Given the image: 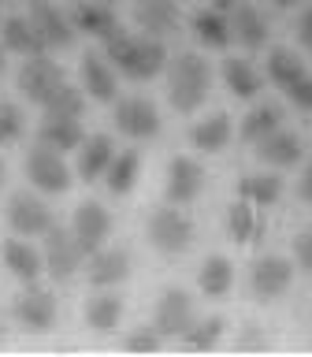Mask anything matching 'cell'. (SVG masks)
Returning a JSON list of instances; mask_svg holds the SVG:
<instances>
[{
	"label": "cell",
	"mask_w": 312,
	"mask_h": 357,
	"mask_svg": "<svg viewBox=\"0 0 312 357\" xmlns=\"http://www.w3.org/2000/svg\"><path fill=\"white\" fill-rule=\"evenodd\" d=\"M104 60H111L119 75L134 78V82H149L167 67V49L160 38H149V33H127L116 30L104 41Z\"/></svg>",
	"instance_id": "6da1fadb"
},
{
	"label": "cell",
	"mask_w": 312,
	"mask_h": 357,
	"mask_svg": "<svg viewBox=\"0 0 312 357\" xmlns=\"http://www.w3.org/2000/svg\"><path fill=\"white\" fill-rule=\"evenodd\" d=\"M208 89H212L208 63L197 52L175 56L171 67H167V100H171V108L189 116V112H197L208 100Z\"/></svg>",
	"instance_id": "7a4b0ae2"
},
{
	"label": "cell",
	"mask_w": 312,
	"mask_h": 357,
	"mask_svg": "<svg viewBox=\"0 0 312 357\" xmlns=\"http://www.w3.org/2000/svg\"><path fill=\"white\" fill-rule=\"evenodd\" d=\"M149 242L156 253L164 257H178L194 245V223L182 208L167 205V208H156L149 216Z\"/></svg>",
	"instance_id": "3957f363"
},
{
	"label": "cell",
	"mask_w": 312,
	"mask_h": 357,
	"mask_svg": "<svg viewBox=\"0 0 312 357\" xmlns=\"http://www.w3.org/2000/svg\"><path fill=\"white\" fill-rule=\"evenodd\" d=\"M41 257H45V272H49L56 283H67L86 261V253H82V245L75 242L71 227H60V223H52V227L45 231Z\"/></svg>",
	"instance_id": "277c9868"
},
{
	"label": "cell",
	"mask_w": 312,
	"mask_h": 357,
	"mask_svg": "<svg viewBox=\"0 0 312 357\" xmlns=\"http://www.w3.org/2000/svg\"><path fill=\"white\" fill-rule=\"evenodd\" d=\"M26 175L30 183L41 190V194H67L75 183V172L71 164L63 160V153L49 149V145H38V149H30L26 156Z\"/></svg>",
	"instance_id": "5b68a950"
},
{
	"label": "cell",
	"mask_w": 312,
	"mask_h": 357,
	"mask_svg": "<svg viewBox=\"0 0 312 357\" xmlns=\"http://www.w3.org/2000/svg\"><path fill=\"white\" fill-rule=\"evenodd\" d=\"M26 19L33 22V30H38V38L45 45V52H63L75 45V26H71V15L67 11H60L56 4H49V0H33Z\"/></svg>",
	"instance_id": "8992f818"
},
{
	"label": "cell",
	"mask_w": 312,
	"mask_h": 357,
	"mask_svg": "<svg viewBox=\"0 0 312 357\" xmlns=\"http://www.w3.org/2000/svg\"><path fill=\"white\" fill-rule=\"evenodd\" d=\"M197 320L194 312V298L186 294L182 287H167L160 298H156V317L153 328L164 335V339H182V331Z\"/></svg>",
	"instance_id": "52a82bcc"
},
{
	"label": "cell",
	"mask_w": 312,
	"mask_h": 357,
	"mask_svg": "<svg viewBox=\"0 0 312 357\" xmlns=\"http://www.w3.org/2000/svg\"><path fill=\"white\" fill-rule=\"evenodd\" d=\"M290 283H294V261H286V257H279V253L260 257L249 272V290H253L256 301L283 298L290 290Z\"/></svg>",
	"instance_id": "ba28073f"
},
{
	"label": "cell",
	"mask_w": 312,
	"mask_h": 357,
	"mask_svg": "<svg viewBox=\"0 0 312 357\" xmlns=\"http://www.w3.org/2000/svg\"><path fill=\"white\" fill-rule=\"evenodd\" d=\"M11 317H15L19 328L41 335V331H49L52 320H56V298L45 287L26 283V290L15 294V301H11Z\"/></svg>",
	"instance_id": "9c48e42d"
},
{
	"label": "cell",
	"mask_w": 312,
	"mask_h": 357,
	"mask_svg": "<svg viewBox=\"0 0 312 357\" xmlns=\"http://www.w3.org/2000/svg\"><path fill=\"white\" fill-rule=\"evenodd\" d=\"M116 130L134 142L156 138L160 134V108L145 97H123L116 105Z\"/></svg>",
	"instance_id": "30bf717a"
},
{
	"label": "cell",
	"mask_w": 312,
	"mask_h": 357,
	"mask_svg": "<svg viewBox=\"0 0 312 357\" xmlns=\"http://www.w3.org/2000/svg\"><path fill=\"white\" fill-rule=\"evenodd\" d=\"M63 67L56 63V60H49V56H30L26 63H22V71H19V93L30 100V105H45V97L52 93L56 86L63 82Z\"/></svg>",
	"instance_id": "8fae6325"
},
{
	"label": "cell",
	"mask_w": 312,
	"mask_h": 357,
	"mask_svg": "<svg viewBox=\"0 0 312 357\" xmlns=\"http://www.w3.org/2000/svg\"><path fill=\"white\" fill-rule=\"evenodd\" d=\"M8 223L19 238H38V234H45L56 220H52V208L45 205L41 197H33L22 190V194H11V201H8Z\"/></svg>",
	"instance_id": "7c38bea8"
},
{
	"label": "cell",
	"mask_w": 312,
	"mask_h": 357,
	"mask_svg": "<svg viewBox=\"0 0 312 357\" xmlns=\"http://www.w3.org/2000/svg\"><path fill=\"white\" fill-rule=\"evenodd\" d=\"M108 231H111V216H108V208L100 205V201H82V205L75 208V216H71V234H75V242L82 245L86 257L97 253L100 245H104Z\"/></svg>",
	"instance_id": "4fadbf2b"
},
{
	"label": "cell",
	"mask_w": 312,
	"mask_h": 357,
	"mask_svg": "<svg viewBox=\"0 0 312 357\" xmlns=\"http://www.w3.org/2000/svg\"><path fill=\"white\" fill-rule=\"evenodd\" d=\"M205 167H201L194 156H175L171 164H167V183H164V194L171 205H189V201L201 197V190H205Z\"/></svg>",
	"instance_id": "5bb4252c"
},
{
	"label": "cell",
	"mask_w": 312,
	"mask_h": 357,
	"mask_svg": "<svg viewBox=\"0 0 312 357\" xmlns=\"http://www.w3.org/2000/svg\"><path fill=\"white\" fill-rule=\"evenodd\" d=\"M130 279V253L127 250H104L89 253V283L100 290H116Z\"/></svg>",
	"instance_id": "9a60e30c"
},
{
	"label": "cell",
	"mask_w": 312,
	"mask_h": 357,
	"mask_svg": "<svg viewBox=\"0 0 312 357\" xmlns=\"http://www.w3.org/2000/svg\"><path fill=\"white\" fill-rule=\"evenodd\" d=\"M301 153H305L301 134L286 130V127H275L272 134H264V138L256 142V156H260L267 167H290V164L301 160Z\"/></svg>",
	"instance_id": "2e32d148"
},
{
	"label": "cell",
	"mask_w": 312,
	"mask_h": 357,
	"mask_svg": "<svg viewBox=\"0 0 312 357\" xmlns=\"http://www.w3.org/2000/svg\"><path fill=\"white\" fill-rule=\"evenodd\" d=\"M78 164H75V175L82 178V183H97L100 175H104L108 160L116 156V142L108 138V134H89V138H82V145H78Z\"/></svg>",
	"instance_id": "e0dca14e"
},
{
	"label": "cell",
	"mask_w": 312,
	"mask_h": 357,
	"mask_svg": "<svg viewBox=\"0 0 312 357\" xmlns=\"http://www.w3.org/2000/svg\"><path fill=\"white\" fill-rule=\"evenodd\" d=\"M134 22L149 38H167L178 26V4L175 0H134Z\"/></svg>",
	"instance_id": "ac0fdd59"
},
{
	"label": "cell",
	"mask_w": 312,
	"mask_h": 357,
	"mask_svg": "<svg viewBox=\"0 0 312 357\" xmlns=\"http://www.w3.org/2000/svg\"><path fill=\"white\" fill-rule=\"evenodd\" d=\"M4 268L19 283H38L45 272V257L41 250H33L26 238H8L4 242Z\"/></svg>",
	"instance_id": "d6986e66"
},
{
	"label": "cell",
	"mask_w": 312,
	"mask_h": 357,
	"mask_svg": "<svg viewBox=\"0 0 312 357\" xmlns=\"http://www.w3.org/2000/svg\"><path fill=\"white\" fill-rule=\"evenodd\" d=\"M71 26H75V33H86V38L108 41L111 33L119 30V22H116V15H111V4L86 0V4H78V8L71 11Z\"/></svg>",
	"instance_id": "ffe728a7"
},
{
	"label": "cell",
	"mask_w": 312,
	"mask_h": 357,
	"mask_svg": "<svg viewBox=\"0 0 312 357\" xmlns=\"http://www.w3.org/2000/svg\"><path fill=\"white\" fill-rule=\"evenodd\" d=\"M82 89L100 105H111L119 93V82H116V67H111L104 56H86L82 60Z\"/></svg>",
	"instance_id": "44dd1931"
},
{
	"label": "cell",
	"mask_w": 312,
	"mask_h": 357,
	"mask_svg": "<svg viewBox=\"0 0 312 357\" xmlns=\"http://www.w3.org/2000/svg\"><path fill=\"white\" fill-rule=\"evenodd\" d=\"M82 123L78 119H63V116H45L38 127V145H49L56 153H75L82 145Z\"/></svg>",
	"instance_id": "7402d4cb"
},
{
	"label": "cell",
	"mask_w": 312,
	"mask_h": 357,
	"mask_svg": "<svg viewBox=\"0 0 312 357\" xmlns=\"http://www.w3.org/2000/svg\"><path fill=\"white\" fill-rule=\"evenodd\" d=\"M267 231V223L260 216V208L249 205V201H234L231 212H227V234H231V242H238V245H249L256 242L260 234Z\"/></svg>",
	"instance_id": "603a6c76"
},
{
	"label": "cell",
	"mask_w": 312,
	"mask_h": 357,
	"mask_svg": "<svg viewBox=\"0 0 312 357\" xmlns=\"http://www.w3.org/2000/svg\"><path fill=\"white\" fill-rule=\"evenodd\" d=\"M189 142H194L197 153H223L231 142V116L227 112H212V116L197 119L194 130H189Z\"/></svg>",
	"instance_id": "cb8c5ba5"
},
{
	"label": "cell",
	"mask_w": 312,
	"mask_h": 357,
	"mask_svg": "<svg viewBox=\"0 0 312 357\" xmlns=\"http://www.w3.org/2000/svg\"><path fill=\"white\" fill-rule=\"evenodd\" d=\"M231 22V41H238L242 49H264V41H267V22L264 15L256 8L249 4H242V8H234V15L227 19Z\"/></svg>",
	"instance_id": "d4e9b609"
},
{
	"label": "cell",
	"mask_w": 312,
	"mask_h": 357,
	"mask_svg": "<svg viewBox=\"0 0 312 357\" xmlns=\"http://www.w3.org/2000/svg\"><path fill=\"white\" fill-rule=\"evenodd\" d=\"M138 172H141V156L138 153H116L100 178H104L111 197H127L134 190V183H138Z\"/></svg>",
	"instance_id": "484cf974"
},
{
	"label": "cell",
	"mask_w": 312,
	"mask_h": 357,
	"mask_svg": "<svg viewBox=\"0 0 312 357\" xmlns=\"http://www.w3.org/2000/svg\"><path fill=\"white\" fill-rule=\"evenodd\" d=\"M0 33H4V52H19V56H41L45 45L38 38V30H33V22L26 15H11L4 19V26H0Z\"/></svg>",
	"instance_id": "4316f807"
},
{
	"label": "cell",
	"mask_w": 312,
	"mask_h": 357,
	"mask_svg": "<svg viewBox=\"0 0 312 357\" xmlns=\"http://www.w3.org/2000/svg\"><path fill=\"white\" fill-rule=\"evenodd\" d=\"M238 197L256 205V208H272L275 201L283 197V178L275 172H253L238 183Z\"/></svg>",
	"instance_id": "83f0119b"
},
{
	"label": "cell",
	"mask_w": 312,
	"mask_h": 357,
	"mask_svg": "<svg viewBox=\"0 0 312 357\" xmlns=\"http://www.w3.org/2000/svg\"><path fill=\"white\" fill-rule=\"evenodd\" d=\"M86 324L93 328L97 335H111L123 324V298L116 290H104V294L89 298L86 305Z\"/></svg>",
	"instance_id": "f1b7e54d"
},
{
	"label": "cell",
	"mask_w": 312,
	"mask_h": 357,
	"mask_svg": "<svg viewBox=\"0 0 312 357\" xmlns=\"http://www.w3.org/2000/svg\"><path fill=\"white\" fill-rule=\"evenodd\" d=\"M197 287L205 298H227L231 287H234V264L227 257L212 253L205 264H201V275H197Z\"/></svg>",
	"instance_id": "f546056e"
},
{
	"label": "cell",
	"mask_w": 312,
	"mask_h": 357,
	"mask_svg": "<svg viewBox=\"0 0 312 357\" xmlns=\"http://www.w3.org/2000/svg\"><path fill=\"white\" fill-rule=\"evenodd\" d=\"M223 82H227V89L242 100H253L260 93V71H256L249 60H234V56L223 60Z\"/></svg>",
	"instance_id": "4dcf8cb0"
},
{
	"label": "cell",
	"mask_w": 312,
	"mask_h": 357,
	"mask_svg": "<svg viewBox=\"0 0 312 357\" xmlns=\"http://www.w3.org/2000/svg\"><path fill=\"white\" fill-rule=\"evenodd\" d=\"M194 38L205 49H227L231 45V22L223 11H197L194 15Z\"/></svg>",
	"instance_id": "1f68e13d"
},
{
	"label": "cell",
	"mask_w": 312,
	"mask_h": 357,
	"mask_svg": "<svg viewBox=\"0 0 312 357\" xmlns=\"http://www.w3.org/2000/svg\"><path fill=\"white\" fill-rule=\"evenodd\" d=\"M82 108H86V93L78 86H71L67 78L52 89L49 97H45V105H41L45 116H63V119H78V116H82Z\"/></svg>",
	"instance_id": "d6a6232c"
},
{
	"label": "cell",
	"mask_w": 312,
	"mask_h": 357,
	"mask_svg": "<svg viewBox=\"0 0 312 357\" xmlns=\"http://www.w3.org/2000/svg\"><path fill=\"white\" fill-rule=\"evenodd\" d=\"M275 127H283V108L279 105H256V108H249V116L242 119V138L249 145H256Z\"/></svg>",
	"instance_id": "836d02e7"
},
{
	"label": "cell",
	"mask_w": 312,
	"mask_h": 357,
	"mask_svg": "<svg viewBox=\"0 0 312 357\" xmlns=\"http://www.w3.org/2000/svg\"><path fill=\"white\" fill-rule=\"evenodd\" d=\"M223 317H205V320H194L189 328L182 331V346L186 350H216L219 346V339H223Z\"/></svg>",
	"instance_id": "e575fe53"
},
{
	"label": "cell",
	"mask_w": 312,
	"mask_h": 357,
	"mask_svg": "<svg viewBox=\"0 0 312 357\" xmlns=\"http://www.w3.org/2000/svg\"><path fill=\"white\" fill-rule=\"evenodd\" d=\"M305 75V60H301L297 52H290V49H272V56H267V78H272L275 86H290V82H297V78Z\"/></svg>",
	"instance_id": "d590c367"
},
{
	"label": "cell",
	"mask_w": 312,
	"mask_h": 357,
	"mask_svg": "<svg viewBox=\"0 0 312 357\" xmlns=\"http://www.w3.org/2000/svg\"><path fill=\"white\" fill-rule=\"evenodd\" d=\"M123 346H127L130 354H156V350L164 346V335L156 331L153 324H149V328L141 324V328H134V331L127 335V339H123Z\"/></svg>",
	"instance_id": "8d00e7d4"
},
{
	"label": "cell",
	"mask_w": 312,
	"mask_h": 357,
	"mask_svg": "<svg viewBox=\"0 0 312 357\" xmlns=\"http://www.w3.org/2000/svg\"><path fill=\"white\" fill-rule=\"evenodd\" d=\"M22 108L19 105H11V100H0V145H8V142H15L19 134H22Z\"/></svg>",
	"instance_id": "74e56055"
},
{
	"label": "cell",
	"mask_w": 312,
	"mask_h": 357,
	"mask_svg": "<svg viewBox=\"0 0 312 357\" xmlns=\"http://www.w3.org/2000/svg\"><path fill=\"white\" fill-rule=\"evenodd\" d=\"M286 97L294 100L301 112H312V75L305 71L297 82H290V86H286Z\"/></svg>",
	"instance_id": "f35d334b"
},
{
	"label": "cell",
	"mask_w": 312,
	"mask_h": 357,
	"mask_svg": "<svg viewBox=\"0 0 312 357\" xmlns=\"http://www.w3.org/2000/svg\"><path fill=\"white\" fill-rule=\"evenodd\" d=\"M267 346L272 342H267V335L256 328V324H245L242 335L234 339V350H267Z\"/></svg>",
	"instance_id": "ab89813d"
},
{
	"label": "cell",
	"mask_w": 312,
	"mask_h": 357,
	"mask_svg": "<svg viewBox=\"0 0 312 357\" xmlns=\"http://www.w3.org/2000/svg\"><path fill=\"white\" fill-rule=\"evenodd\" d=\"M294 257H297V264L312 275V227L301 231L297 238H294Z\"/></svg>",
	"instance_id": "60d3db41"
},
{
	"label": "cell",
	"mask_w": 312,
	"mask_h": 357,
	"mask_svg": "<svg viewBox=\"0 0 312 357\" xmlns=\"http://www.w3.org/2000/svg\"><path fill=\"white\" fill-rule=\"evenodd\" d=\"M297 41H301V49H309L312 52V8L301 15V22H297Z\"/></svg>",
	"instance_id": "b9f144b4"
},
{
	"label": "cell",
	"mask_w": 312,
	"mask_h": 357,
	"mask_svg": "<svg viewBox=\"0 0 312 357\" xmlns=\"http://www.w3.org/2000/svg\"><path fill=\"white\" fill-rule=\"evenodd\" d=\"M297 194H301V201H309V205H312V160L305 164V172H301V183H297Z\"/></svg>",
	"instance_id": "7bdbcfd3"
},
{
	"label": "cell",
	"mask_w": 312,
	"mask_h": 357,
	"mask_svg": "<svg viewBox=\"0 0 312 357\" xmlns=\"http://www.w3.org/2000/svg\"><path fill=\"white\" fill-rule=\"evenodd\" d=\"M275 8H294V4H301V0H272Z\"/></svg>",
	"instance_id": "ee69618b"
},
{
	"label": "cell",
	"mask_w": 312,
	"mask_h": 357,
	"mask_svg": "<svg viewBox=\"0 0 312 357\" xmlns=\"http://www.w3.org/2000/svg\"><path fill=\"white\" fill-rule=\"evenodd\" d=\"M4 178H8V167H4V160H0V186H4Z\"/></svg>",
	"instance_id": "f6af8a7d"
},
{
	"label": "cell",
	"mask_w": 312,
	"mask_h": 357,
	"mask_svg": "<svg viewBox=\"0 0 312 357\" xmlns=\"http://www.w3.org/2000/svg\"><path fill=\"white\" fill-rule=\"evenodd\" d=\"M4 63H8V60H4V49H0V75H4Z\"/></svg>",
	"instance_id": "bcb514c9"
},
{
	"label": "cell",
	"mask_w": 312,
	"mask_h": 357,
	"mask_svg": "<svg viewBox=\"0 0 312 357\" xmlns=\"http://www.w3.org/2000/svg\"><path fill=\"white\" fill-rule=\"evenodd\" d=\"M216 8H231V0H216Z\"/></svg>",
	"instance_id": "7dc6e473"
},
{
	"label": "cell",
	"mask_w": 312,
	"mask_h": 357,
	"mask_svg": "<svg viewBox=\"0 0 312 357\" xmlns=\"http://www.w3.org/2000/svg\"><path fill=\"white\" fill-rule=\"evenodd\" d=\"M97 4H111V0H97Z\"/></svg>",
	"instance_id": "c3c4849f"
},
{
	"label": "cell",
	"mask_w": 312,
	"mask_h": 357,
	"mask_svg": "<svg viewBox=\"0 0 312 357\" xmlns=\"http://www.w3.org/2000/svg\"><path fill=\"white\" fill-rule=\"evenodd\" d=\"M0 4H4V0H0Z\"/></svg>",
	"instance_id": "681fc988"
}]
</instances>
